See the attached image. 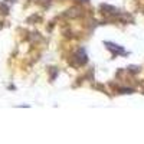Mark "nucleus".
Wrapping results in <instances>:
<instances>
[{
  "mask_svg": "<svg viewBox=\"0 0 144 144\" xmlns=\"http://www.w3.org/2000/svg\"><path fill=\"white\" fill-rule=\"evenodd\" d=\"M107 45H108V48H110V49H113V48H111V46H113L111 43H107ZM115 52H117V53H124V50H123V49H120L117 45H115Z\"/></svg>",
  "mask_w": 144,
  "mask_h": 144,
  "instance_id": "nucleus-1",
  "label": "nucleus"
}]
</instances>
